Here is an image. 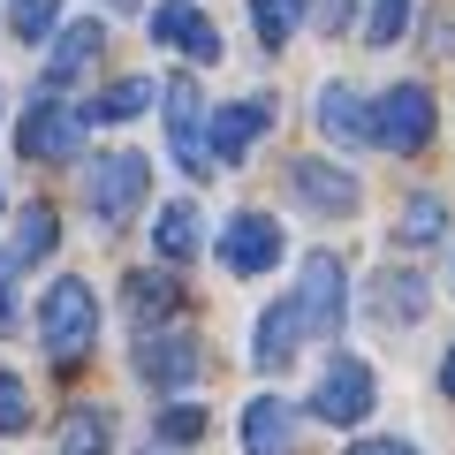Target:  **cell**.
Returning <instances> with one entry per match:
<instances>
[{"label": "cell", "instance_id": "obj_1", "mask_svg": "<svg viewBox=\"0 0 455 455\" xmlns=\"http://www.w3.org/2000/svg\"><path fill=\"white\" fill-rule=\"evenodd\" d=\"M92 334H99V296H92V281H53L46 289V304H38V341H46V357H61V364H76L84 349H92Z\"/></svg>", "mask_w": 455, "mask_h": 455}, {"label": "cell", "instance_id": "obj_2", "mask_svg": "<svg viewBox=\"0 0 455 455\" xmlns=\"http://www.w3.org/2000/svg\"><path fill=\"white\" fill-rule=\"evenodd\" d=\"M364 145L425 152V145H433V92H425V84H395V92L364 114Z\"/></svg>", "mask_w": 455, "mask_h": 455}, {"label": "cell", "instance_id": "obj_3", "mask_svg": "<svg viewBox=\"0 0 455 455\" xmlns=\"http://www.w3.org/2000/svg\"><path fill=\"white\" fill-rule=\"evenodd\" d=\"M145 190H152L145 152H107V160H92V175H84V197H92V212H99L107 228H122V220H130Z\"/></svg>", "mask_w": 455, "mask_h": 455}, {"label": "cell", "instance_id": "obj_4", "mask_svg": "<svg viewBox=\"0 0 455 455\" xmlns=\"http://www.w3.org/2000/svg\"><path fill=\"white\" fill-rule=\"evenodd\" d=\"M372 403H379L372 364H357V357H334V364L319 372V387H311V418H326V425H357V418H372Z\"/></svg>", "mask_w": 455, "mask_h": 455}, {"label": "cell", "instance_id": "obj_5", "mask_svg": "<svg viewBox=\"0 0 455 455\" xmlns=\"http://www.w3.org/2000/svg\"><path fill=\"white\" fill-rule=\"evenodd\" d=\"M341 304H349L341 259H334V251H311V259H304V281H296V319H304V334H334V326H341Z\"/></svg>", "mask_w": 455, "mask_h": 455}, {"label": "cell", "instance_id": "obj_6", "mask_svg": "<svg viewBox=\"0 0 455 455\" xmlns=\"http://www.w3.org/2000/svg\"><path fill=\"white\" fill-rule=\"evenodd\" d=\"M84 130H92V122L46 92L31 114H23V137H16V145H23V160H68V152L84 145Z\"/></svg>", "mask_w": 455, "mask_h": 455}, {"label": "cell", "instance_id": "obj_7", "mask_svg": "<svg viewBox=\"0 0 455 455\" xmlns=\"http://www.w3.org/2000/svg\"><path fill=\"white\" fill-rule=\"evenodd\" d=\"M266 130H274V99H235V107H220L212 122H197V145L212 137V160L235 167V160H243V152L259 145Z\"/></svg>", "mask_w": 455, "mask_h": 455}, {"label": "cell", "instance_id": "obj_8", "mask_svg": "<svg viewBox=\"0 0 455 455\" xmlns=\"http://www.w3.org/2000/svg\"><path fill=\"white\" fill-rule=\"evenodd\" d=\"M220 259H228V274H266L281 259V220L274 212H235L220 235Z\"/></svg>", "mask_w": 455, "mask_h": 455}, {"label": "cell", "instance_id": "obj_9", "mask_svg": "<svg viewBox=\"0 0 455 455\" xmlns=\"http://www.w3.org/2000/svg\"><path fill=\"white\" fill-rule=\"evenodd\" d=\"M137 372H145V387H190L197 372H205V357H197V341L190 334H145L137 341Z\"/></svg>", "mask_w": 455, "mask_h": 455}, {"label": "cell", "instance_id": "obj_10", "mask_svg": "<svg viewBox=\"0 0 455 455\" xmlns=\"http://www.w3.org/2000/svg\"><path fill=\"white\" fill-rule=\"evenodd\" d=\"M145 31L160 38V46H182L190 61H220V31H212V23L197 16L190 0H160V8L145 16Z\"/></svg>", "mask_w": 455, "mask_h": 455}, {"label": "cell", "instance_id": "obj_11", "mask_svg": "<svg viewBox=\"0 0 455 455\" xmlns=\"http://www.w3.org/2000/svg\"><path fill=\"white\" fill-rule=\"evenodd\" d=\"M167 137H175V160L190 175H212V152L197 145V84L190 76H167Z\"/></svg>", "mask_w": 455, "mask_h": 455}, {"label": "cell", "instance_id": "obj_12", "mask_svg": "<svg viewBox=\"0 0 455 455\" xmlns=\"http://www.w3.org/2000/svg\"><path fill=\"white\" fill-rule=\"evenodd\" d=\"M289 440H296V410L281 395L243 403V455H289Z\"/></svg>", "mask_w": 455, "mask_h": 455}, {"label": "cell", "instance_id": "obj_13", "mask_svg": "<svg viewBox=\"0 0 455 455\" xmlns=\"http://www.w3.org/2000/svg\"><path fill=\"white\" fill-rule=\"evenodd\" d=\"M296 197H304L311 212H357V175L349 167H326V160H304L296 167Z\"/></svg>", "mask_w": 455, "mask_h": 455}, {"label": "cell", "instance_id": "obj_14", "mask_svg": "<svg viewBox=\"0 0 455 455\" xmlns=\"http://www.w3.org/2000/svg\"><path fill=\"white\" fill-rule=\"evenodd\" d=\"M99 46H107V31H99L92 16H84V23H68V31H61V46H53V61H46V92H68V84H76L84 68L99 61Z\"/></svg>", "mask_w": 455, "mask_h": 455}, {"label": "cell", "instance_id": "obj_15", "mask_svg": "<svg viewBox=\"0 0 455 455\" xmlns=\"http://www.w3.org/2000/svg\"><path fill=\"white\" fill-rule=\"evenodd\" d=\"M372 319H387V326H418L425 319V281L418 274H379L372 281Z\"/></svg>", "mask_w": 455, "mask_h": 455}, {"label": "cell", "instance_id": "obj_16", "mask_svg": "<svg viewBox=\"0 0 455 455\" xmlns=\"http://www.w3.org/2000/svg\"><path fill=\"white\" fill-rule=\"evenodd\" d=\"M152 251H160L167 266H182V259L197 251V205H190V197L160 205V220H152Z\"/></svg>", "mask_w": 455, "mask_h": 455}, {"label": "cell", "instance_id": "obj_17", "mask_svg": "<svg viewBox=\"0 0 455 455\" xmlns=\"http://www.w3.org/2000/svg\"><path fill=\"white\" fill-rule=\"evenodd\" d=\"M296 341H304V319H296V304L259 311V364H266V372H281V364L296 357Z\"/></svg>", "mask_w": 455, "mask_h": 455}, {"label": "cell", "instance_id": "obj_18", "mask_svg": "<svg viewBox=\"0 0 455 455\" xmlns=\"http://www.w3.org/2000/svg\"><path fill=\"white\" fill-rule=\"evenodd\" d=\"M319 130L334 137V145H364V99L349 92V84H326L319 92Z\"/></svg>", "mask_w": 455, "mask_h": 455}, {"label": "cell", "instance_id": "obj_19", "mask_svg": "<svg viewBox=\"0 0 455 455\" xmlns=\"http://www.w3.org/2000/svg\"><path fill=\"white\" fill-rule=\"evenodd\" d=\"M122 296H130V319L145 326V334H152V326H160L167 311L182 304V289H175L167 274H130V289H122Z\"/></svg>", "mask_w": 455, "mask_h": 455}, {"label": "cell", "instance_id": "obj_20", "mask_svg": "<svg viewBox=\"0 0 455 455\" xmlns=\"http://www.w3.org/2000/svg\"><path fill=\"white\" fill-rule=\"evenodd\" d=\"M395 235H403L410 251L440 243V235H448V205H440V197H410V205H403V220H395Z\"/></svg>", "mask_w": 455, "mask_h": 455}, {"label": "cell", "instance_id": "obj_21", "mask_svg": "<svg viewBox=\"0 0 455 455\" xmlns=\"http://www.w3.org/2000/svg\"><path fill=\"white\" fill-rule=\"evenodd\" d=\"M137 107H152V76H130V84H114V92H99L84 122H130Z\"/></svg>", "mask_w": 455, "mask_h": 455}, {"label": "cell", "instance_id": "obj_22", "mask_svg": "<svg viewBox=\"0 0 455 455\" xmlns=\"http://www.w3.org/2000/svg\"><path fill=\"white\" fill-rule=\"evenodd\" d=\"M53 235H61V220H53L46 205H31V212H23V220H16V251H8V259H16V266L46 259V251H53Z\"/></svg>", "mask_w": 455, "mask_h": 455}, {"label": "cell", "instance_id": "obj_23", "mask_svg": "<svg viewBox=\"0 0 455 455\" xmlns=\"http://www.w3.org/2000/svg\"><path fill=\"white\" fill-rule=\"evenodd\" d=\"M107 410H68V425H61V455H107Z\"/></svg>", "mask_w": 455, "mask_h": 455}, {"label": "cell", "instance_id": "obj_24", "mask_svg": "<svg viewBox=\"0 0 455 455\" xmlns=\"http://www.w3.org/2000/svg\"><path fill=\"white\" fill-rule=\"evenodd\" d=\"M304 8H311V0H251V16H259V38H266V46H289V31L304 23Z\"/></svg>", "mask_w": 455, "mask_h": 455}, {"label": "cell", "instance_id": "obj_25", "mask_svg": "<svg viewBox=\"0 0 455 455\" xmlns=\"http://www.w3.org/2000/svg\"><path fill=\"white\" fill-rule=\"evenodd\" d=\"M53 8H61V0H16V8H8V23H16L23 46H38V38L53 31Z\"/></svg>", "mask_w": 455, "mask_h": 455}, {"label": "cell", "instance_id": "obj_26", "mask_svg": "<svg viewBox=\"0 0 455 455\" xmlns=\"http://www.w3.org/2000/svg\"><path fill=\"white\" fill-rule=\"evenodd\" d=\"M403 31H410V0H372V23H364V38H372V46H395Z\"/></svg>", "mask_w": 455, "mask_h": 455}, {"label": "cell", "instance_id": "obj_27", "mask_svg": "<svg viewBox=\"0 0 455 455\" xmlns=\"http://www.w3.org/2000/svg\"><path fill=\"white\" fill-rule=\"evenodd\" d=\"M31 425V387L16 372H0V433H23Z\"/></svg>", "mask_w": 455, "mask_h": 455}, {"label": "cell", "instance_id": "obj_28", "mask_svg": "<svg viewBox=\"0 0 455 455\" xmlns=\"http://www.w3.org/2000/svg\"><path fill=\"white\" fill-rule=\"evenodd\" d=\"M197 433H205V410H190V403L160 410V440H167V448H190Z\"/></svg>", "mask_w": 455, "mask_h": 455}, {"label": "cell", "instance_id": "obj_29", "mask_svg": "<svg viewBox=\"0 0 455 455\" xmlns=\"http://www.w3.org/2000/svg\"><path fill=\"white\" fill-rule=\"evenodd\" d=\"M8 281H16V259L0 251V334H16V289Z\"/></svg>", "mask_w": 455, "mask_h": 455}, {"label": "cell", "instance_id": "obj_30", "mask_svg": "<svg viewBox=\"0 0 455 455\" xmlns=\"http://www.w3.org/2000/svg\"><path fill=\"white\" fill-rule=\"evenodd\" d=\"M349 455H418V448H410V440H357Z\"/></svg>", "mask_w": 455, "mask_h": 455}, {"label": "cell", "instance_id": "obj_31", "mask_svg": "<svg viewBox=\"0 0 455 455\" xmlns=\"http://www.w3.org/2000/svg\"><path fill=\"white\" fill-rule=\"evenodd\" d=\"M440 387L455 395V349H448V357H440Z\"/></svg>", "mask_w": 455, "mask_h": 455}]
</instances>
